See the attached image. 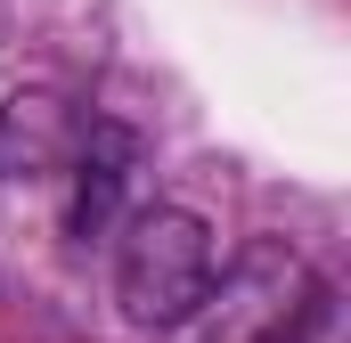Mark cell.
<instances>
[{
	"label": "cell",
	"instance_id": "277c9868",
	"mask_svg": "<svg viewBox=\"0 0 351 343\" xmlns=\"http://www.w3.org/2000/svg\"><path fill=\"white\" fill-rule=\"evenodd\" d=\"M131 156H139V139H131L123 123H82V156H74L82 172H74V213H66L74 237H106V229H114Z\"/></svg>",
	"mask_w": 351,
	"mask_h": 343
},
{
	"label": "cell",
	"instance_id": "3957f363",
	"mask_svg": "<svg viewBox=\"0 0 351 343\" xmlns=\"http://www.w3.org/2000/svg\"><path fill=\"white\" fill-rule=\"evenodd\" d=\"M82 156V106L66 90H8L0 106V180H49Z\"/></svg>",
	"mask_w": 351,
	"mask_h": 343
},
{
	"label": "cell",
	"instance_id": "7a4b0ae2",
	"mask_svg": "<svg viewBox=\"0 0 351 343\" xmlns=\"http://www.w3.org/2000/svg\"><path fill=\"white\" fill-rule=\"evenodd\" d=\"M204 286H213V229H204V213H188V204L131 213V229L114 246V303H123V319L147 327V335L188 327Z\"/></svg>",
	"mask_w": 351,
	"mask_h": 343
},
{
	"label": "cell",
	"instance_id": "6da1fadb",
	"mask_svg": "<svg viewBox=\"0 0 351 343\" xmlns=\"http://www.w3.org/2000/svg\"><path fill=\"white\" fill-rule=\"evenodd\" d=\"M319 311H327V294H319L311 261L294 254L286 237H254L204 286V303L188 319H196L204 343H302L319 327Z\"/></svg>",
	"mask_w": 351,
	"mask_h": 343
}]
</instances>
